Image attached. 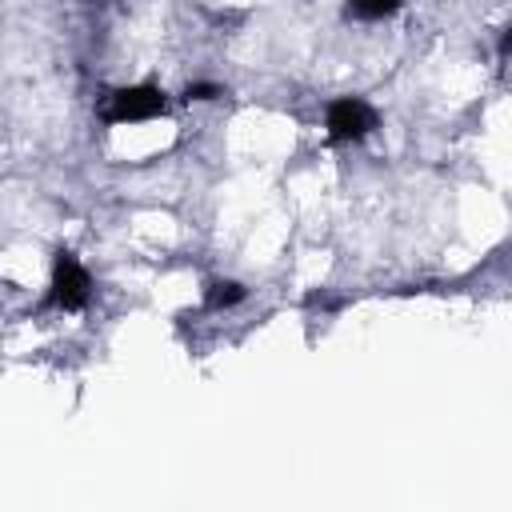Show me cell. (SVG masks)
<instances>
[{"label": "cell", "mask_w": 512, "mask_h": 512, "mask_svg": "<svg viewBox=\"0 0 512 512\" xmlns=\"http://www.w3.org/2000/svg\"><path fill=\"white\" fill-rule=\"evenodd\" d=\"M88 296H92V276L84 272V264L68 248H60L52 260V284H48L44 304L60 308V312H80L88 304Z\"/></svg>", "instance_id": "obj_1"}, {"label": "cell", "mask_w": 512, "mask_h": 512, "mask_svg": "<svg viewBox=\"0 0 512 512\" xmlns=\"http://www.w3.org/2000/svg\"><path fill=\"white\" fill-rule=\"evenodd\" d=\"M168 112V96L156 84H128L116 88L104 104V120L108 124H140V120H156Z\"/></svg>", "instance_id": "obj_2"}, {"label": "cell", "mask_w": 512, "mask_h": 512, "mask_svg": "<svg viewBox=\"0 0 512 512\" xmlns=\"http://www.w3.org/2000/svg\"><path fill=\"white\" fill-rule=\"evenodd\" d=\"M376 124H380L376 108H372L368 100H360V96H340V100H332L328 112H324L328 144H356V140H364Z\"/></svg>", "instance_id": "obj_3"}, {"label": "cell", "mask_w": 512, "mask_h": 512, "mask_svg": "<svg viewBox=\"0 0 512 512\" xmlns=\"http://www.w3.org/2000/svg\"><path fill=\"white\" fill-rule=\"evenodd\" d=\"M244 296H248V288H244L240 280H224V276H220V280H208V284H204V308H208V312L236 308Z\"/></svg>", "instance_id": "obj_4"}, {"label": "cell", "mask_w": 512, "mask_h": 512, "mask_svg": "<svg viewBox=\"0 0 512 512\" xmlns=\"http://www.w3.org/2000/svg\"><path fill=\"white\" fill-rule=\"evenodd\" d=\"M404 0H348L344 4V16L348 20H384L392 12H400Z\"/></svg>", "instance_id": "obj_5"}, {"label": "cell", "mask_w": 512, "mask_h": 512, "mask_svg": "<svg viewBox=\"0 0 512 512\" xmlns=\"http://www.w3.org/2000/svg\"><path fill=\"white\" fill-rule=\"evenodd\" d=\"M220 96H224V88L212 80H188L184 84V100H220Z\"/></svg>", "instance_id": "obj_6"}, {"label": "cell", "mask_w": 512, "mask_h": 512, "mask_svg": "<svg viewBox=\"0 0 512 512\" xmlns=\"http://www.w3.org/2000/svg\"><path fill=\"white\" fill-rule=\"evenodd\" d=\"M500 52H504V56H512V24H508V28H504V36H500Z\"/></svg>", "instance_id": "obj_7"}, {"label": "cell", "mask_w": 512, "mask_h": 512, "mask_svg": "<svg viewBox=\"0 0 512 512\" xmlns=\"http://www.w3.org/2000/svg\"><path fill=\"white\" fill-rule=\"evenodd\" d=\"M88 4H104V0H88Z\"/></svg>", "instance_id": "obj_8"}]
</instances>
